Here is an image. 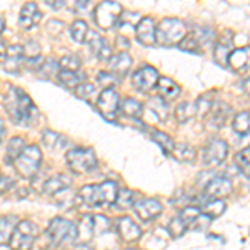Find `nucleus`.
Instances as JSON below:
<instances>
[{
  "mask_svg": "<svg viewBox=\"0 0 250 250\" xmlns=\"http://www.w3.org/2000/svg\"><path fill=\"white\" fill-rule=\"evenodd\" d=\"M47 237L52 242V245H62L67 242H74L77 239V225L72 220L62 219V217H55L50 220L47 229Z\"/></svg>",
  "mask_w": 250,
  "mask_h": 250,
  "instance_id": "423d86ee",
  "label": "nucleus"
},
{
  "mask_svg": "<svg viewBox=\"0 0 250 250\" xmlns=\"http://www.w3.org/2000/svg\"><path fill=\"white\" fill-rule=\"evenodd\" d=\"M159 79H160L159 72H157L154 67L142 65L140 68H137V70L134 72V75H132V83H134V87L137 88V90L148 92L157 85Z\"/></svg>",
  "mask_w": 250,
  "mask_h": 250,
  "instance_id": "ddd939ff",
  "label": "nucleus"
},
{
  "mask_svg": "<svg viewBox=\"0 0 250 250\" xmlns=\"http://www.w3.org/2000/svg\"><path fill=\"white\" fill-rule=\"evenodd\" d=\"M3 135H5V125H3V122L0 120V142L3 140Z\"/></svg>",
  "mask_w": 250,
  "mask_h": 250,
  "instance_id": "6e6d98bb",
  "label": "nucleus"
},
{
  "mask_svg": "<svg viewBox=\"0 0 250 250\" xmlns=\"http://www.w3.org/2000/svg\"><path fill=\"white\" fill-rule=\"evenodd\" d=\"M125 250H135V249H125Z\"/></svg>",
  "mask_w": 250,
  "mask_h": 250,
  "instance_id": "13d9d810",
  "label": "nucleus"
},
{
  "mask_svg": "<svg viewBox=\"0 0 250 250\" xmlns=\"http://www.w3.org/2000/svg\"><path fill=\"white\" fill-rule=\"evenodd\" d=\"M3 108H5L7 115L15 125H23V127H30L37 122L39 119V108L34 104L22 88L10 87L7 94L3 95Z\"/></svg>",
  "mask_w": 250,
  "mask_h": 250,
  "instance_id": "f257e3e1",
  "label": "nucleus"
},
{
  "mask_svg": "<svg viewBox=\"0 0 250 250\" xmlns=\"http://www.w3.org/2000/svg\"><path fill=\"white\" fill-rule=\"evenodd\" d=\"M19 219L15 215H3L0 217V245L9 244L15 229L19 225Z\"/></svg>",
  "mask_w": 250,
  "mask_h": 250,
  "instance_id": "bb28decb",
  "label": "nucleus"
},
{
  "mask_svg": "<svg viewBox=\"0 0 250 250\" xmlns=\"http://www.w3.org/2000/svg\"><path fill=\"white\" fill-rule=\"evenodd\" d=\"M119 195V187L112 180H105L102 184L85 185L77 192L75 200H80L87 207H108L114 205Z\"/></svg>",
  "mask_w": 250,
  "mask_h": 250,
  "instance_id": "f03ea898",
  "label": "nucleus"
},
{
  "mask_svg": "<svg viewBox=\"0 0 250 250\" xmlns=\"http://www.w3.org/2000/svg\"><path fill=\"white\" fill-rule=\"evenodd\" d=\"M65 160L68 168L74 173H77V175L90 173L97 167V157L92 148H83V147L70 148L65 154Z\"/></svg>",
  "mask_w": 250,
  "mask_h": 250,
  "instance_id": "39448f33",
  "label": "nucleus"
},
{
  "mask_svg": "<svg viewBox=\"0 0 250 250\" xmlns=\"http://www.w3.org/2000/svg\"><path fill=\"white\" fill-rule=\"evenodd\" d=\"M135 202H134V192L130 188H120L119 190V195L115 199V204L114 207L120 208V210H127V208L134 207Z\"/></svg>",
  "mask_w": 250,
  "mask_h": 250,
  "instance_id": "4c0bfd02",
  "label": "nucleus"
},
{
  "mask_svg": "<svg viewBox=\"0 0 250 250\" xmlns=\"http://www.w3.org/2000/svg\"><path fill=\"white\" fill-rule=\"evenodd\" d=\"M155 87H157V92H159V97H162L165 102L177 99V97L180 95V87L168 77H160Z\"/></svg>",
  "mask_w": 250,
  "mask_h": 250,
  "instance_id": "a878e982",
  "label": "nucleus"
},
{
  "mask_svg": "<svg viewBox=\"0 0 250 250\" xmlns=\"http://www.w3.org/2000/svg\"><path fill=\"white\" fill-rule=\"evenodd\" d=\"M242 88H244V92L250 97V77L244 79V82H242Z\"/></svg>",
  "mask_w": 250,
  "mask_h": 250,
  "instance_id": "864d4df0",
  "label": "nucleus"
},
{
  "mask_svg": "<svg viewBox=\"0 0 250 250\" xmlns=\"http://www.w3.org/2000/svg\"><path fill=\"white\" fill-rule=\"evenodd\" d=\"M192 35L197 39V42L200 43V47L215 43V30L208 29V27H199V29H195L192 32Z\"/></svg>",
  "mask_w": 250,
  "mask_h": 250,
  "instance_id": "ea45409f",
  "label": "nucleus"
},
{
  "mask_svg": "<svg viewBox=\"0 0 250 250\" xmlns=\"http://www.w3.org/2000/svg\"><path fill=\"white\" fill-rule=\"evenodd\" d=\"M229 67L237 72L250 70V47L233 48L229 57Z\"/></svg>",
  "mask_w": 250,
  "mask_h": 250,
  "instance_id": "b1692460",
  "label": "nucleus"
},
{
  "mask_svg": "<svg viewBox=\"0 0 250 250\" xmlns=\"http://www.w3.org/2000/svg\"><path fill=\"white\" fill-rule=\"evenodd\" d=\"M213 105V102H212V97H208V94H205V95H200L199 99H197V102H195V107H197V115L199 117H205L210 112V108Z\"/></svg>",
  "mask_w": 250,
  "mask_h": 250,
  "instance_id": "a18cd8bd",
  "label": "nucleus"
},
{
  "mask_svg": "<svg viewBox=\"0 0 250 250\" xmlns=\"http://www.w3.org/2000/svg\"><path fill=\"white\" fill-rule=\"evenodd\" d=\"M72 185V177L65 175V173H55V175L45 179V182L42 184V192L45 195L55 197L62 192H67Z\"/></svg>",
  "mask_w": 250,
  "mask_h": 250,
  "instance_id": "a211bd4d",
  "label": "nucleus"
},
{
  "mask_svg": "<svg viewBox=\"0 0 250 250\" xmlns=\"http://www.w3.org/2000/svg\"><path fill=\"white\" fill-rule=\"evenodd\" d=\"M57 79L59 82L62 83L63 87L67 88H72L75 87L77 88L80 83H83V79H85V74H82V72H72V70H59L57 74Z\"/></svg>",
  "mask_w": 250,
  "mask_h": 250,
  "instance_id": "c756f323",
  "label": "nucleus"
},
{
  "mask_svg": "<svg viewBox=\"0 0 250 250\" xmlns=\"http://www.w3.org/2000/svg\"><path fill=\"white\" fill-rule=\"evenodd\" d=\"M233 34L230 30H225V34L215 42V48H213V59L219 63L220 67H227L229 65V57H230L232 50H233Z\"/></svg>",
  "mask_w": 250,
  "mask_h": 250,
  "instance_id": "f3484780",
  "label": "nucleus"
},
{
  "mask_svg": "<svg viewBox=\"0 0 250 250\" xmlns=\"http://www.w3.org/2000/svg\"><path fill=\"white\" fill-rule=\"evenodd\" d=\"M70 34H72V39L77 43H85L87 35H88V25L85 20H75L70 27Z\"/></svg>",
  "mask_w": 250,
  "mask_h": 250,
  "instance_id": "58836bf2",
  "label": "nucleus"
},
{
  "mask_svg": "<svg viewBox=\"0 0 250 250\" xmlns=\"http://www.w3.org/2000/svg\"><path fill=\"white\" fill-rule=\"evenodd\" d=\"M94 94H95V85H94V83H90V82H83V83H80L77 88H75V95H77L79 99L90 100Z\"/></svg>",
  "mask_w": 250,
  "mask_h": 250,
  "instance_id": "49530a36",
  "label": "nucleus"
},
{
  "mask_svg": "<svg viewBox=\"0 0 250 250\" xmlns=\"http://www.w3.org/2000/svg\"><path fill=\"white\" fill-rule=\"evenodd\" d=\"M97 108L104 117L107 119H114L120 110V95L115 88H105L102 94L99 95L97 100Z\"/></svg>",
  "mask_w": 250,
  "mask_h": 250,
  "instance_id": "f8f14e48",
  "label": "nucleus"
},
{
  "mask_svg": "<svg viewBox=\"0 0 250 250\" xmlns=\"http://www.w3.org/2000/svg\"><path fill=\"white\" fill-rule=\"evenodd\" d=\"M115 227H117L119 235L122 237V240H125V242H135L140 239V235H142L140 227L130 219V217H120V219H117Z\"/></svg>",
  "mask_w": 250,
  "mask_h": 250,
  "instance_id": "4be33fe9",
  "label": "nucleus"
},
{
  "mask_svg": "<svg viewBox=\"0 0 250 250\" xmlns=\"http://www.w3.org/2000/svg\"><path fill=\"white\" fill-rule=\"evenodd\" d=\"M110 230V220L104 215H83L77 225L79 244H87L90 239Z\"/></svg>",
  "mask_w": 250,
  "mask_h": 250,
  "instance_id": "20e7f679",
  "label": "nucleus"
},
{
  "mask_svg": "<svg viewBox=\"0 0 250 250\" xmlns=\"http://www.w3.org/2000/svg\"><path fill=\"white\" fill-rule=\"evenodd\" d=\"M15 187V179L10 175H0V195L9 192L10 188Z\"/></svg>",
  "mask_w": 250,
  "mask_h": 250,
  "instance_id": "8fccbe9b",
  "label": "nucleus"
},
{
  "mask_svg": "<svg viewBox=\"0 0 250 250\" xmlns=\"http://www.w3.org/2000/svg\"><path fill=\"white\" fill-rule=\"evenodd\" d=\"M152 140L157 142V145L162 148L165 154H172L173 148H175V142H173V139L168 134H165V132L154 130L152 132Z\"/></svg>",
  "mask_w": 250,
  "mask_h": 250,
  "instance_id": "e433bc0d",
  "label": "nucleus"
},
{
  "mask_svg": "<svg viewBox=\"0 0 250 250\" xmlns=\"http://www.w3.org/2000/svg\"><path fill=\"white\" fill-rule=\"evenodd\" d=\"M185 37H187V25L179 19H164L157 25V43L159 45H179Z\"/></svg>",
  "mask_w": 250,
  "mask_h": 250,
  "instance_id": "7ed1b4c3",
  "label": "nucleus"
},
{
  "mask_svg": "<svg viewBox=\"0 0 250 250\" xmlns=\"http://www.w3.org/2000/svg\"><path fill=\"white\" fill-rule=\"evenodd\" d=\"M164 205L157 199H142L134 205V212L142 222H150L162 213Z\"/></svg>",
  "mask_w": 250,
  "mask_h": 250,
  "instance_id": "2eb2a0df",
  "label": "nucleus"
},
{
  "mask_svg": "<svg viewBox=\"0 0 250 250\" xmlns=\"http://www.w3.org/2000/svg\"><path fill=\"white\" fill-rule=\"evenodd\" d=\"M122 5L117 2H100L94 10V20L95 23L104 30L112 29L119 23L122 17Z\"/></svg>",
  "mask_w": 250,
  "mask_h": 250,
  "instance_id": "1a4fd4ad",
  "label": "nucleus"
},
{
  "mask_svg": "<svg viewBox=\"0 0 250 250\" xmlns=\"http://www.w3.org/2000/svg\"><path fill=\"white\" fill-rule=\"evenodd\" d=\"M14 165L23 179H32L34 175H37L40 165H42V152L37 145H29L15 160Z\"/></svg>",
  "mask_w": 250,
  "mask_h": 250,
  "instance_id": "0eeeda50",
  "label": "nucleus"
},
{
  "mask_svg": "<svg viewBox=\"0 0 250 250\" xmlns=\"http://www.w3.org/2000/svg\"><path fill=\"white\" fill-rule=\"evenodd\" d=\"M230 105L225 102H222V100H217V102H213V105L210 108V112H208V124L212 125V127L215 128H220L224 127L225 124H227L229 117H230Z\"/></svg>",
  "mask_w": 250,
  "mask_h": 250,
  "instance_id": "5701e85b",
  "label": "nucleus"
},
{
  "mask_svg": "<svg viewBox=\"0 0 250 250\" xmlns=\"http://www.w3.org/2000/svg\"><path fill=\"white\" fill-rule=\"evenodd\" d=\"M62 29H63V23L59 22V20H50V22L47 23V30L54 35H59L60 32H62Z\"/></svg>",
  "mask_w": 250,
  "mask_h": 250,
  "instance_id": "3c124183",
  "label": "nucleus"
},
{
  "mask_svg": "<svg viewBox=\"0 0 250 250\" xmlns=\"http://www.w3.org/2000/svg\"><path fill=\"white\" fill-rule=\"evenodd\" d=\"M170 155L173 157V159L179 160V162L190 164V162L195 160L197 152H195V148H193L192 145H188V144H175V148H173V152Z\"/></svg>",
  "mask_w": 250,
  "mask_h": 250,
  "instance_id": "2f4dec72",
  "label": "nucleus"
},
{
  "mask_svg": "<svg viewBox=\"0 0 250 250\" xmlns=\"http://www.w3.org/2000/svg\"><path fill=\"white\" fill-rule=\"evenodd\" d=\"M97 82H99L100 85L104 87V90H105V88H114L115 85H119L120 77L115 74H112L110 70H105V72H99V74H97Z\"/></svg>",
  "mask_w": 250,
  "mask_h": 250,
  "instance_id": "79ce46f5",
  "label": "nucleus"
},
{
  "mask_svg": "<svg viewBox=\"0 0 250 250\" xmlns=\"http://www.w3.org/2000/svg\"><path fill=\"white\" fill-rule=\"evenodd\" d=\"M135 35L142 45L145 47H152L157 43V27L154 19L150 17H144L140 19V22L135 27Z\"/></svg>",
  "mask_w": 250,
  "mask_h": 250,
  "instance_id": "dca6fc26",
  "label": "nucleus"
},
{
  "mask_svg": "<svg viewBox=\"0 0 250 250\" xmlns=\"http://www.w3.org/2000/svg\"><path fill=\"white\" fill-rule=\"evenodd\" d=\"M42 142L48 150H62V148L67 145V139L54 130H43Z\"/></svg>",
  "mask_w": 250,
  "mask_h": 250,
  "instance_id": "7c9ffc66",
  "label": "nucleus"
},
{
  "mask_svg": "<svg viewBox=\"0 0 250 250\" xmlns=\"http://www.w3.org/2000/svg\"><path fill=\"white\" fill-rule=\"evenodd\" d=\"M25 140L22 137H14V139L9 140L5 148V164H15V160L19 159L20 154L25 150Z\"/></svg>",
  "mask_w": 250,
  "mask_h": 250,
  "instance_id": "cd10ccee",
  "label": "nucleus"
},
{
  "mask_svg": "<svg viewBox=\"0 0 250 250\" xmlns=\"http://www.w3.org/2000/svg\"><path fill=\"white\" fill-rule=\"evenodd\" d=\"M199 217H200V207L188 205V207H185L179 215L173 217L170 220V224H168V233H170L173 239H179Z\"/></svg>",
  "mask_w": 250,
  "mask_h": 250,
  "instance_id": "9d476101",
  "label": "nucleus"
},
{
  "mask_svg": "<svg viewBox=\"0 0 250 250\" xmlns=\"http://www.w3.org/2000/svg\"><path fill=\"white\" fill-rule=\"evenodd\" d=\"M179 48H182L184 52H188V54H202V47L192 34H187V37L179 43Z\"/></svg>",
  "mask_w": 250,
  "mask_h": 250,
  "instance_id": "c03bdc74",
  "label": "nucleus"
},
{
  "mask_svg": "<svg viewBox=\"0 0 250 250\" xmlns=\"http://www.w3.org/2000/svg\"><path fill=\"white\" fill-rule=\"evenodd\" d=\"M229 155V145L227 142L220 139H213L210 140L207 145H205L204 152H202V162L205 167H210V168H215L222 165L225 159Z\"/></svg>",
  "mask_w": 250,
  "mask_h": 250,
  "instance_id": "9b49d317",
  "label": "nucleus"
},
{
  "mask_svg": "<svg viewBox=\"0 0 250 250\" xmlns=\"http://www.w3.org/2000/svg\"><path fill=\"white\" fill-rule=\"evenodd\" d=\"M130 67H132V57L127 52H120L117 55H112L110 60H108V70L112 74L119 75V77L127 74L130 70Z\"/></svg>",
  "mask_w": 250,
  "mask_h": 250,
  "instance_id": "393cba45",
  "label": "nucleus"
},
{
  "mask_svg": "<svg viewBox=\"0 0 250 250\" xmlns=\"http://www.w3.org/2000/svg\"><path fill=\"white\" fill-rule=\"evenodd\" d=\"M3 27H5V20H3L2 17H0V34L3 32Z\"/></svg>",
  "mask_w": 250,
  "mask_h": 250,
  "instance_id": "4d7b16f0",
  "label": "nucleus"
},
{
  "mask_svg": "<svg viewBox=\"0 0 250 250\" xmlns=\"http://www.w3.org/2000/svg\"><path fill=\"white\" fill-rule=\"evenodd\" d=\"M85 42L88 43V48H90V52L95 55L97 59L100 60H110L112 57V48L108 45L107 39H104L100 34H97V32L90 30L87 35V40Z\"/></svg>",
  "mask_w": 250,
  "mask_h": 250,
  "instance_id": "6ab92c4d",
  "label": "nucleus"
},
{
  "mask_svg": "<svg viewBox=\"0 0 250 250\" xmlns=\"http://www.w3.org/2000/svg\"><path fill=\"white\" fill-rule=\"evenodd\" d=\"M148 107L155 112L157 117H159L160 120H165L168 117V104L165 102L162 97H159V95L152 97V99L148 100Z\"/></svg>",
  "mask_w": 250,
  "mask_h": 250,
  "instance_id": "a19ab883",
  "label": "nucleus"
},
{
  "mask_svg": "<svg viewBox=\"0 0 250 250\" xmlns=\"http://www.w3.org/2000/svg\"><path fill=\"white\" fill-rule=\"evenodd\" d=\"M47 5L55 10H59V9H63V7H65V2H63V0H47Z\"/></svg>",
  "mask_w": 250,
  "mask_h": 250,
  "instance_id": "603ef678",
  "label": "nucleus"
},
{
  "mask_svg": "<svg viewBox=\"0 0 250 250\" xmlns=\"http://www.w3.org/2000/svg\"><path fill=\"white\" fill-rule=\"evenodd\" d=\"M25 50H23V45H10L7 47V55H5V62H3V67H5L7 72H12V74H17V72L25 65Z\"/></svg>",
  "mask_w": 250,
  "mask_h": 250,
  "instance_id": "aec40b11",
  "label": "nucleus"
},
{
  "mask_svg": "<svg viewBox=\"0 0 250 250\" xmlns=\"http://www.w3.org/2000/svg\"><path fill=\"white\" fill-rule=\"evenodd\" d=\"M40 19H42V12H40V9L37 7V3L29 2L22 7V10H20L19 25L22 27L23 30H30L40 22Z\"/></svg>",
  "mask_w": 250,
  "mask_h": 250,
  "instance_id": "412c9836",
  "label": "nucleus"
},
{
  "mask_svg": "<svg viewBox=\"0 0 250 250\" xmlns=\"http://www.w3.org/2000/svg\"><path fill=\"white\" fill-rule=\"evenodd\" d=\"M227 205H225L224 200H207L204 205H200V213L204 217H207L208 220L212 219H219L222 213L225 212Z\"/></svg>",
  "mask_w": 250,
  "mask_h": 250,
  "instance_id": "c85d7f7f",
  "label": "nucleus"
},
{
  "mask_svg": "<svg viewBox=\"0 0 250 250\" xmlns=\"http://www.w3.org/2000/svg\"><path fill=\"white\" fill-rule=\"evenodd\" d=\"M57 68L59 67V62H55L54 59H50V60H43V63H42V67L39 68V74L40 75H43V77H52V75L57 72ZM59 74V72H57Z\"/></svg>",
  "mask_w": 250,
  "mask_h": 250,
  "instance_id": "de8ad7c7",
  "label": "nucleus"
},
{
  "mask_svg": "<svg viewBox=\"0 0 250 250\" xmlns=\"http://www.w3.org/2000/svg\"><path fill=\"white\" fill-rule=\"evenodd\" d=\"M59 67L60 70H72V72H79L80 68V59L75 54H67L59 60Z\"/></svg>",
  "mask_w": 250,
  "mask_h": 250,
  "instance_id": "37998d69",
  "label": "nucleus"
},
{
  "mask_svg": "<svg viewBox=\"0 0 250 250\" xmlns=\"http://www.w3.org/2000/svg\"><path fill=\"white\" fill-rule=\"evenodd\" d=\"M5 55H7V47L0 42V62H5Z\"/></svg>",
  "mask_w": 250,
  "mask_h": 250,
  "instance_id": "5fc2aeb1",
  "label": "nucleus"
},
{
  "mask_svg": "<svg viewBox=\"0 0 250 250\" xmlns=\"http://www.w3.org/2000/svg\"><path fill=\"white\" fill-rule=\"evenodd\" d=\"M37 225L32 220H20L14 235L9 242L10 250H32L34 242L37 239Z\"/></svg>",
  "mask_w": 250,
  "mask_h": 250,
  "instance_id": "6e6552de",
  "label": "nucleus"
},
{
  "mask_svg": "<svg viewBox=\"0 0 250 250\" xmlns=\"http://www.w3.org/2000/svg\"><path fill=\"white\" fill-rule=\"evenodd\" d=\"M233 162H235V167L239 168L242 175L250 179V147H245L240 152H237L233 157Z\"/></svg>",
  "mask_w": 250,
  "mask_h": 250,
  "instance_id": "f704fd0d",
  "label": "nucleus"
},
{
  "mask_svg": "<svg viewBox=\"0 0 250 250\" xmlns=\"http://www.w3.org/2000/svg\"><path fill=\"white\" fill-rule=\"evenodd\" d=\"M23 50H25L27 59H34V57H39L40 55V47L37 42H34V40H29V42L23 45Z\"/></svg>",
  "mask_w": 250,
  "mask_h": 250,
  "instance_id": "09e8293b",
  "label": "nucleus"
},
{
  "mask_svg": "<svg viewBox=\"0 0 250 250\" xmlns=\"http://www.w3.org/2000/svg\"><path fill=\"white\" fill-rule=\"evenodd\" d=\"M195 115H197L195 102H182L175 108V119L179 120L180 124H187L188 120L193 119Z\"/></svg>",
  "mask_w": 250,
  "mask_h": 250,
  "instance_id": "72a5a7b5",
  "label": "nucleus"
},
{
  "mask_svg": "<svg viewBox=\"0 0 250 250\" xmlns=\"http://www.w3.org/2000/svg\"><path fill=\"white\" fill-rule=\"evenodd\" d=\"M233 190V184L227 177H215L205 185L204 195L207 200H222L224 197L230 195Z\"/></svg>",
  "mask_w": 250,
  "mask_h": 250,
  "instance_id": "4468645a",
  "label": "nucleus"
},
{
  "mask_svg": "<svg viewBox=\"0 0 250 250\" xmlns=\"http://www.w3.org/2000/svg\"><path fill=\"white\" fill-rule=\"evenodd\" d=\"M232 128L235 134H239L242 137L250 134V112H240L233 117L232 120Z\"/></svg>",
  "mask_w": 250,
  "mask_h": 250,
  "instance_id": "473e14b6",
  "label": "nucleus"
},
{
  "mask_svg": "<svg viewBox=\"0 0 250 250\" xmlns=\"http://www.w3.org/2000/svg\"><path fill=\"white\" fill-rule=\"evenodd\" d=\"M120 108H122V112L125 115L132 117V119H139V117L144 114V105H142V104H140L139 100H135V99H130V97H127V99L124 100Z\"/></svg>",
  "mask_w": 250,
  "mask_h": 250,
  "instance_id": "c9c22d12",
  "label": "nucleus"
}]
</instances>
